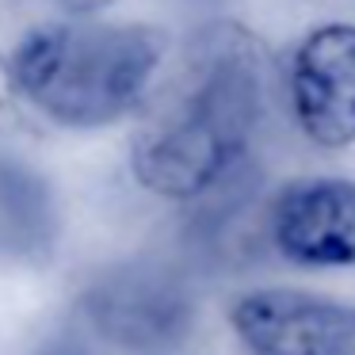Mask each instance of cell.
<instances>
[{"instance_id":"cell-1","label":"cell","mask_w":355,"mask_h":355,"mask_svg":"<svg viewBox=\"0 0 355 355\" xmlns=\"http://www.w3.org/2000/svg\"><path fill=\"white\" fill-rule=\"evenodd\" d=\"M271 58L233 19L202 24L157 80L130 138V172L161 199L218 191L248 157L268 115Z\"/></svg>"},{"instance_id":"cell-2","label":"cell","mask_w":355,"mask_h":355,"mask_svg":"<svg viewBox=\"0 0 355 355\" xmlns=\"http://www.w3.org/2000/svg\"><path fill=\"white\" fill-rule=\"evenodd\" d=\"M168 58L153 24L54 19L19 35L4 58L12 96L62 130H103L141 115Z\"/></svg>"},{"instance_id":"cell-3","label":"cell","mask_w":355,"mask_h":355,"mask_svg":"<svg viewBox=\"0 0 355 355\" xmlns=\"http://www.w3.org/2000/svg\"><path fill=\"white\" fill-rule=\"evenodd\" d=\"M77 306L100 340L138 355L180 347L191 336L199 309L184 271L153 256H134L96 271Z\"/></svg>"},{"instance_id":"cell-4","label":"cell","mask_w":355,"mask_h":355,"mask_svg":"<svg viewBox=\"0 0 355 355\" xmlns=\"http://www.w3.org/2000/svg\"><path fill=\"white\" fill-rule=\"evenodd\" d=\"M230 329L248 355H355V306L294 286L237 294Z\"/></svg>"},{"instance_id":"cell-5","label":"cell","mask_w":355,"mask_h":355,"mask_svg":"<svg viewBox=\"0 0 355 355\" xmlns=\"http://www.w3.org/2000/svg\"><path fill=\"white\" fill-rule=\"evenodd\" d=\"M291 111L313 146H355V24H321L294 46Z\"/></svg>"},{"instance_id":"cell-6","label":"cell","mask_w":355,"mask_h":355,"mask_svg":"<svg viewBox=\"0 0 355 355\" xmlns=\"http://www.w3.org/2000/svg\"><path fill=\"white\" fill-rule=\"evenodd\" d=\"M268 233L291 263L355 268V180L306 176L279 187Z\"/></svg>"},{"instance_id":"cell-7","label":"cell","mask_w":355,"mask_h":355,"mask_svg":"<svg viewBox=\"0 0 355 355\" xmlns=\"http://www.w3.org/2000/svg\"><path fill=\"white\" fill-rule=\"evenodd\" d=\"M62 210L50 180L0 149V271H35L58 256Z\"/></svg>"},{"instance_id":"cell-8","label":"cell","mask_w":355,"mask_h":355,"mask_svg":"<svg viewBox=\"0 0 355 355\" xmlns=\"http://www.w3.org/2000/svg\"><path fill=\"white\" fill-rule=\"evenodd\" d=\"M24 355H92V352L85 347V340L69 336V332H50V336L35 340Z\"/></svg>"},{"instance_id":"cell-9","label":"cell","mask_w":355,"mask_h":355,"mask_svg":"<svg viewBox=\"0 0 355 355\" xmlns=\"http://www.w3.org/2000/svg\"><path fill=\"white\" fill-rule=\"evenodd\" d=\"M65 12H69V19H96L100 12H107L111 4H119V0H58Z\"/></svg>"}]
</instances>
